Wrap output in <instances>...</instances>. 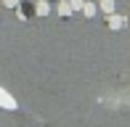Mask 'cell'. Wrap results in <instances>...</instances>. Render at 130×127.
Listing matches in <instances>:
<instances>
[{
  "label": "cell",
  "instance_id": "9",
  "mask_svg": "<svg viewBox=\"0 0 130 127\" xmlns=\"http://www.w3.org/2000/svg\"><path fill=\"white\" fill-rule=\"evenodd\" d=\"M127 19H130V16H127Z\"/></svg>",
  "mask_w": 130,
  "mask_h": 127
},
{
  "label": "cell",
  "instance_id": "1",
  "mask_svg": "<svg viewBox=\"0 0 130 127\" xmlns=\"http://www.w3.org/2000/svg\"><path fill=\"white\" fill-rule=\"evenodd\" d=\"M0 109H5V111H16L19 109V103H16V98L8 93V90L0 85Z\"/></svg>",
  "mask_w": 130,
  "mask_h": 127
},
{
  "label": "cell",
  "instance_id": "4",
  "mask_svg": "<svg viewBox=\"0 0 130 127\" xmlns=\"http://www.w3.org/2000/svg\"><path fill=\"white\" fill-rule=\"evenodd\" d=\"M58 13H61V16H72V5H69V0H61V3H58Z\"/></svg>",
  "mask_w": 130,
  "mask_h": 127
},
{
  "label": "cell",
  "instance_id": "3",
  "mask_svg": "<svg viewBox=\"0 0 130 127\" xmlns=\"http://www.w3.org/2000/svg\"><path fill=\"white\" fill-rule=\"evenodd\" d=\"M96 11H98L96 3H85V5H82V13H85L88 19H93V16H96Z\"/></svg>",
  "mask_w": 130,
  "mask_h": 127
},
{
  "label": "cell",
  "instance_id": "7",
  "mask_svg": "<svg viewBox=\"0 0 130 127\" xmlns=\"http://www.w3.org/2000/svg\"><path fill=\"white\" fill-rule=\"evenodd\" d=\"M69 5H72V11H82V5H85V0H69Z\"/></svg>",
  "mask_w": 130,
  "mask_h": 127
},
{
  "label": "cell",
  "instance_id": "2",
  "mask_svg": "<svg viewBox=\"0 0 130 127\" xmlns=\"http://www.w3.org/2000/svg\"><path fill=\"white\" fill-rule=\"evenodd\" d=\"M106 16H109V19H106V24H109V29H122V27L127 24V19H125V16L114 13V11H111V13H106Z\"/></svg>",
  "mask_w": 130,
  "mask_h": 127
},
{
  "label": "cell",
  "instance_id": "8",
  "mask_svg": "<svg viewBox=\"0 0 130 127\" xmlns=\"http://www.w3.org/2000/svg\"><path fill=\"white\" fill-rule=\"evenodd\" d=\"M3 5H5V8H16V5H19V0H3Z\"/></svg>",
  "mask_w": 130,
  "mask_h": 127
},
{
  "label": "cell",
  "instance_id": "6",
  "mask_svg": "<svg viewBox=\"0 0 130 127\" xmlns=\"http://www.w3.org/2000/svg\"><path fill=\"white\" fill-rule=\"evenodd\" d=\"M35 11H37V16H45V13H51V5L45 3V0H40V3H37V8H35Z\"/></svg>",
  "mask_w": 130,
  "mask_h": 127
},
{
  "label": "cell",
  "instance_id": "5",
  "mask_svg": "<svg viewBox=\"0 0 130 127\" xmlns=\"http://www.w3.org/2000/svg\"><path fill=\"white\" fill-rule=\"evenodd\" d=\"M98 8H101L104 13H111V11H114V0H101V3H98Z\"/></svg>",
  "mask_w": 130,
  "mask_h": 127
}]
</instances>
